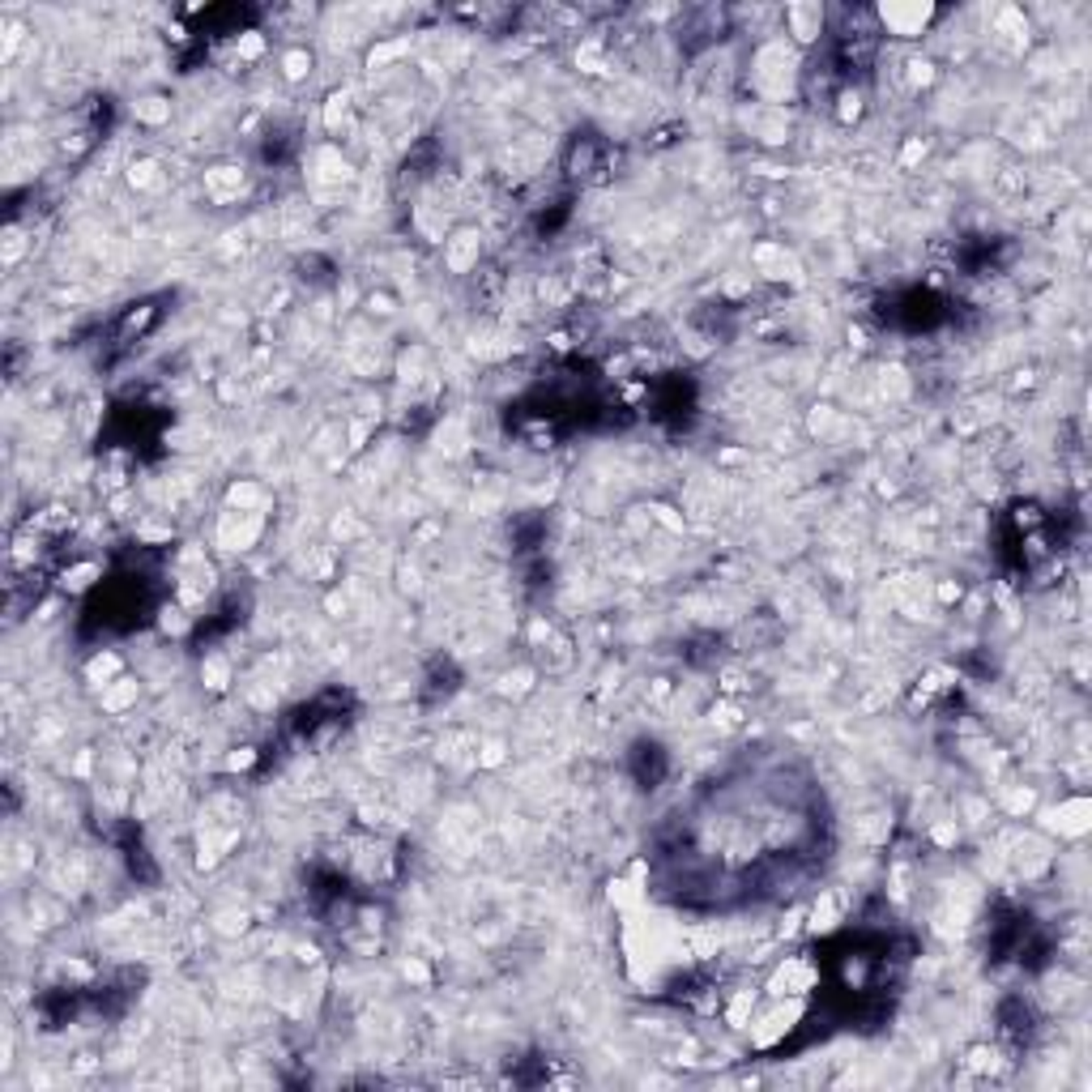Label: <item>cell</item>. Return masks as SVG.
I'll list each match as a JSON object with an SVG mask.
<instances>
[{
	"label": "cell",
	"mask_w": 1092,
	"mask_h": 1092,
	"mask_svg": "<svg viewBox=\"0 0 1092 1092\" xmlns=\"http://www.w3.org/2000/svg\"><path fill=\"white\" fill-rule=\"evenodd\" d=\"M926 18H930V9H883V22H888V30H897V34H918L926 26Z\"/></svg>",
	"instance_id": "obj_1"
}]
</instances>
